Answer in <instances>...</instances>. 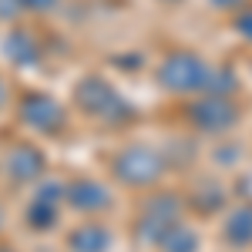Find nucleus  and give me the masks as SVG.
<instances>
[{"label": "nucleus", "mask_w": 252, "mask_h": 252, "mask_svg": "<svg viewBox=\"0 0 252 252\" xmlns=\"http://www.w3.org/2000/svg\"><path fill=\"white\" fill-rule=\"evenodd\" d=\"M64 202L74 209V212H84V215H94V212H104L111 205V192L108 185H101L97 178H71L64 185Z\"/></svg>", "instance_id": "nucleus-9"}, {"label": "nucleus", "mask_w": 252, "mask_h": 252, "mask_svg": "<svg viewBox=\"0 0 252 252\" xmlns=\"http://www.w3.org/2000/svg\"><path fill=\"white\" fill-rule=\"evenodd\" d=\"M7 97H10V94H7V81L0 78V108H3V104H7Z\"/></svg>", "instance_id": "nucleus-19"}, {"label": "nucleus", "mask_w": 252, "mask_h": 252, "mask_svg": "<svg viewBox=\"0 0 252 252\" xmlns=\"http://www.w3.org/2000/svg\"><path fill=\"white\" fill-rule=\"evenodd\" d=\"M232 27L239 31V37L252 40V10H239V14L232 17Z\"/></svg>", "instance_id": "nucleus-15"}, {"label": "nucleus", "mask_w": 252, "mask_h": 252, "mask_svg": "<svg viewBox=\"0 0 252 252\" xmlns=\"http://www.w3.org/2000/svg\"><path fill=\"white\" fill-rule=\"evenodd\" d=\"M3 54L10 58V64H20V67H24V64H34V61L40 58V44L31 31L17 27V31H10L7 40H3Z\"/></svg>", "instance_id": "nucleus-12"}, {"label": "nucleus", "mask_w": 252, "mask_h": 252, "mask_svg": "<svg viewBox=\"0 0 252 252\" xmlns=\"http://www.w3.org/2000/svg\"><path fill=\"white\" fill-rule=\"evenodd\" d=\"M182 198L172 192H155L148 195L138 209V219H135V239L145 242V246H161V239L172 232L175 225L182 222Z\"/></svg>", "instance_id": "nucleus-2"}, {"label": "nucleus", "mask_w": 252, "mask_h": 252, "mask_svg": "<svg viewBox=\"0 0 252 252\" xmlns=\"http://www.w3.org/2000/svg\"><path fill=\"white\" fill-rule=\"evenodd\" d=\"M165 155L148 145H128L111 158V175L125 189H155L165 175Z\"/></svg>", "instance_id": "nucleus-1"}, {"label": "nucleus", "mask_w": 252, "mask_h": 252, "mask_svg": "<svg viewBox=\"0 0 252 252\" xmlns=\"http://www.w3.org/2000/svg\"><path fill=\"white\" fill-rule=\"evenodd\" d=\"M222 242L232 249H249L252 246V202L235 205L222 222Z\"/></svg>", "instance_id": "nucleus-10"}, {"label": "nucleus", "mask_w": 252, "mask_h": 252, "mask_svg": "<svg viewBox=\"0 0 252 252\" xmlns=\"http://www.w3.org/2000/svg\"><path fill=\"white\" fill-rule=\"evenodd\" d=\"M61 205H64V182H54V178H40L37 192L27 205V225L34 232H47L54 229L61 219Z\"/></svg>", "instance_id": "nucleus-7"}, {"label": "nucleus", "mask_w": 252, "mask_h": 252, "mask_svg": "<svg viewBox=\"0 0 252 252\" xmlns=\"http://www.w3.org/2000/svg\"><path fill=\"white\" fill-rule=\"evenodd\" d=\"M44 168H47V161L34 145H14L3 155V175L10 185H37L44 178Z\"/></svg>", "instance_id": "nucleus-8"}, {"label": "nucleus", "mask_w": 252, "mask_h": 252, "mask_svg": "<svg viewBox=\"0 0 252 252\" xmlns=\"http://www.w3.org/2000/svg\"><path fill=\"white\" fill-rule=\"evenodd\" d=\"M209 61L192 54V51H172L158 64V84L172 94H202L209 84Z\"/></svg>", "instance_id": "nucleus-3"}, {"label": "nucleus", "mask_w": 252, "mask_h": 252, "mask_svg": "<svg viewBox=\"0 0 252 252\" xmlns=\"http://www.w3.org/2000/svg\"><path fill=\"white\" fill-rule=\"evenodd\" d=\"M212 3L219 7V10H239V7H242L246 0H212Z\"/></svg>", "instance_id": "nucleus-18"}, {"label": "nucleus", "mask_w": 252, "mask_h": 252, "mask_svg": "<svg viewBox=\"0 0 252 252\" xmlns=\"http://www.w3.org/2000/svg\"><path fill=\"white\" fill-rule=\"evenodd\" d=\"M0 252H17L14 246H7V242H0Z\"/></svg>", "instance_id": "nucleus-20"}, {"label": "nucleus", "mask_w": 252, "mask_h": 252, "mask_svg": "<svg viewBox=\"0 0 252 252\" xmlns=\"http://www.w3.org/2000/svg\"><path fill=\"white\" fill-rule=\"evenodd\" d=\"M74 97H78V108L84 115L97 118V121H108V125L131 115L128 101L118 94L104 78H84L78 88H74Z\"/></svg>", "instance_id": "nucleus-5"}, {"label": "nucleus", "mask_w": 252, "mask_h": 252, "mask_svg": "<svg viewBox=\"0 0 252 252\" xmlns=\"http://www.w3.org/2000/svg\"><path fill=\"white\" fill-rule=\"evenodd\" d=\"M239 104H235V94H212V91H202L198 97H192L189 104V125L202 135H222L239 125Z\"/></svg>", "instance_id": "nucleus-4"}, {"label": "nucleus", "mask_w": 252, "mask_h": 252, "mask_svg": "<svg viewBox=\"0 0 252 252\" xmlns=\"http://www.w3.org/2000/svg\"><path fill=\"white\" fill-rule=\"evenodd\" d=\"M20 10H24L20 0H0V20H17Z\"/></svg>", "instance_id": "nucleus-16"}, {"label": "nucleus", "mask_w": 252, "mask_h": 252, "mask_svg": "<svg viewBox=\"0 0 252 252\" xmlns=\"http://www.w3.org/2000/svg\"><path fill=\"white\" fill-rule=\"evenodd\" d=\"M192 202H195V209H202V212L209 215V212H215V209L225 205V189H222L219 182H202V185L195 189Z\"/></svg>", "instance_id": "nucleus-14"}, {"label": "nucleus", "mask_w": 252, "mask_h": 252, "mask_svg": "<svg viewBox=\"0 0 252 252\" xmlns=\"http://www.w3.org/2000/svg\"><path fill=\"white\" fill-rule=\"evenodd\" d=\"M161 252H198V232H192L185 222H178L172 232L161 239Z\"/></svg>", "instance_id": "nucleus-13"}, {"label": "nucleus", "mask_w": 252, "mask_h": 252, "mask_svg": "<svg viewBox=\"0 0 252 252\" xmlns=\"http://www.w3.org/2000/svg\"><path fill=\"white\" fill-rule=\"evenodd\" d=\"M111 232L101 222H84L67 232V252H108Z\"/></svg>", "instance_id": "nucleus-11"}, {"label": "nucleus", "mask_w": 252, "mask_h": 252, "mask_svg": "<svg viewBox=\"0 0 252 252\" xmlns=\"http://www.w3.org/2000/svg\"><path fill=\"white\" fill-rule=\"evenodd\" d=\"M0 232H3V209H0Z\"/></svg>", "instance_id": "nucleus-21"}, {"label": "nucleus", "mask_w": 252, "mask_h": 252, "mask_svg": "<svg viewBox=\"0 0 252 252\" xmlns=\"http://www.w3.org/2000/svg\"><path fill=\"white\" fill-rule=\"evenodd\" d=\"M20 3H24V10H37V14H47L58 7V0H20Z\"/></svg>", "instance_id": "nucleus-17"}, {"label": "nucleus", "mask_w": 252, "mask_h": 252, "mask_svg": "<svg viewBox=\"0 0 252 252\" xmlns=\"http://www.w3.org/2000/svg\"><path fill=\"white\" fill-rule=\"evenodd\" d=\"M17 118H20L24 128H31V131H37V135H47V138L61 135V131L67 128L64 108H61L51 94H44V91H31V94L20 97Z\"/></svg>", "instance_id": "nucleus-6"}]
</instances>
